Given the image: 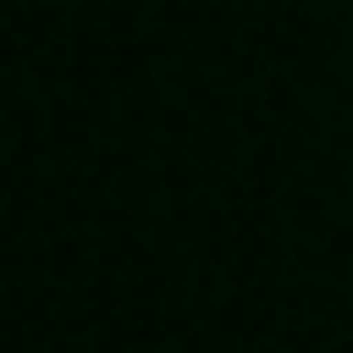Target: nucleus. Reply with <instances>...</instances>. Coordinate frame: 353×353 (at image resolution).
<instances>
[]
</instances>
